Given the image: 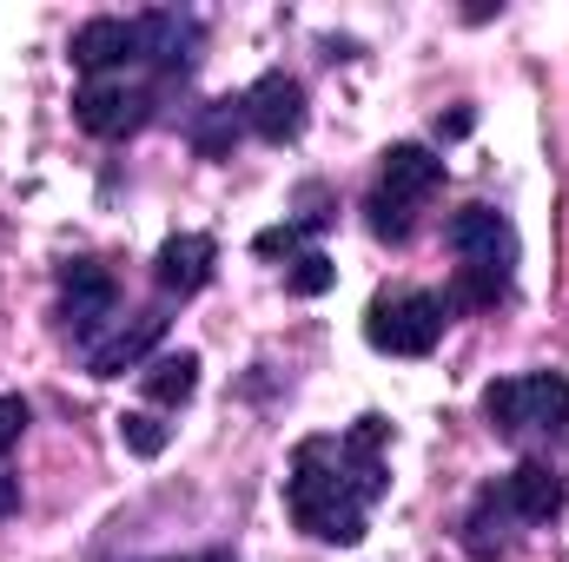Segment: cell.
Listing matches in <instances>:
<instances>
[{
  "instance_id": "11",
  "label": "cell",
  "mask_w": 569,
  "mask_h": 562,
  "mask_svg": "<svg viewBox=\"0 0 569 562\" xmlns=\"http://www.w3.org/2000/svg\"><path fill=\"white\" fill-rule=\"evenodd\" d=\"M159 338H166V311H140L133 324L120 318L100 344H87V371L93 378H127V371H140L146 358H152Z\"/></svg>"
},
{
  "instance_id": "2",
  "label": "cell",
  "mask_w": 569,
  "mask_h": 562,
  "mask_svg": "<svg viewBox=\"0 0 569 562\" xmlns=\"http://www.w3.org/2000/svg\"><path fill=\"white\" fill-rule=\"evenodd\" d=\"M557 510H563V470L523 456L517 470L490 476V483L470 496V510H463V523H457V543H463L470 562H503L523 536H537Z\"/></svg>"
},
{
  "instance_id": "7",
  "label": "cell",
  "mask_w": 569,
  "mask_h": 562,
  "mask_svg": "<svg viewBox=\"0 0 569 562\" xmlns=\"http://www.w3.org/2000/svg\"><path fill=\"white\" fill-rule=\"evenodd\" d=\"M172 73L159 67H113V73H87L80 93H73V120L93 133V140H133L159 120V107L172 100Z\"/></svg>"
},
{
  "instance_id": "3",
  "label": "cell",
  "mask_w": 569,
  "mask_h": 562,
  "mask_svg": "<svg viewBox=\"0 0 569 562\" xmlns=\"http://www.w3.org/2000/svg\"><path fill=\"white\" fill-rule=\"evenodd\" d=\"M199 20L192 13H100V20H87L80 33H73V67H80V80L87 73H113V67H159V73H172V80H186L192 67H199Z\"/></svg>"
},
{
  "instance_id": "18",
  "label": "cell",
  "mask_w": 569,
  "mask_h": 562,
  "mask_svg": "<svg viewBox=\"0 0 569 562\" xmlns=\"http://www.w3.org/2000/svg\"><path fill=\"white\" fill-rule=\"evenodd\" d=\"M20 510V476H13V463L0 470V516H13Z\"/></svg>"
},
{
  "instance_id": "1",
  "label": "cell",
  "mask_w": 569,
  "mask_h": 562,
  "mask_svg": "<svg viewBox=\"0 0 569 562\" xmlns=\"http://www.w3.org/2000/svg\"><path fill=\"white\" fill-rule=\"evenodd\" d=\"M385 418H358L345 436H305L284 470V516L311 543H365L371 510L391 496V463H385Z\"/></svg>"
},
{
  "instance_id": "9",
  "label": "cell",
  "mask_w": 569,
  "mask_h": 562,
  "mask_svg": "<svg viewBox=\"0 0 569 562\" xmlns=\"http://www.w3.org/2000/svg\"><path fill=\"white\" fill-rule=\"evenodd\" d=\"M120 318V279L100 259H67L60 265V324L87 344H100V331Z\"/></svg>"
},
{
  "instance_id": "10",
  "label": "cell",
  "mask_w": 569,
  "mask_h": 562,
  "mask_svg": "<svg viewBox=\"0 0 569 562\" xmlns=\"http://www.w3.org/2000/svg\"><path fill=\"white\" fill-rule=\"evenodd\" d=\"M239 113H246V133L266 145H291L305 133V80H291L284 67L259 73L246 93H239Z\"/></svg>"
},
{
  "instance_id": "13",
  "label": "cell",
  "mask_w": 569,
  "mask_h": 562,
  "mask_svg": "<svg viewBox=\"0 0 569 562\" xmlns=\"http://www.w3.org/2000/svg\"><path fill=\"white\" fill-rule=\"evenodd\" d=\"M140 391L159 404V411L192 404V391H199V358H192V351H159V358H146L140 364Z\"/></svg>"
},
{
  "instance_id": "16",
  "label": "cell",
  "mask_w": 569,
  "mask_h": 562,
  "mask_svg": "<svg viewBox=\"0 0 569 562\" xmlns=\"http://www.w3.org/2000/svg\"><path fill=\"white\" fill-rule=\"evenodd\" d=\"M120 443H127L133 456H159V450L172 443V430L152 418V411H127V418H120Z\"/></svg>"
},
{
  "instance_id": "5",
  "label": "cell",
  "mask_w": 569,
  "mask_h": 562,
  "mask_svg": "<svg viewBox=\"0 0 569 562\" xmlns=\"http://www.w3.org/2000/svg\"><path fill=\"white\" fill-rule=\"evenodd\" d=\"M483 418L503 443L530 450L537 463L569 456V378L563 371H517L483 391Z\"/></svg>"
},
{
  "instance_id": "4",
  "label": "cell",
  "mask_w": 569,
  "mask_h": 562,
  "mask_svg": "<svg viewBox=\"0 0 569 562\" xmlns=\"http://www.w3.org/2000/svg\"><path fill=\"white\" fill-rule=\"evenodd\" d=\"M443 245H450V259H457V272H450V304H457V311H497V304L510 298L517 259H523L510 212H497V205H463V212H450Z\"/></svg>"
},
{
  "instance_id": "19",
  "label": "cell",
  "mask_w": 569,
  "mask_h": 562,
  "mask_svg": "<svg viewBox=\"0 0 569 562\" xmlns=\"http://www.w3.org/2000/svg\"><path fill=\"white\" fill-rule=\"evenodd\" d=\"M179 562H239V556H226V550H206V556H179Z\"/></svg>"
},
{
  "instance_id": "14",
  "label": "cell",
  "mask_w": 569,
  "mask_h": 562,
  "mask_svg": "<svg viewBox=\"0 0 569 562\" xmlns=\"http://www.w3.org/2000/svg\"><path fill=\"white\" fill-rule=\"evenodd\" d=\"M186 133L199 145V159H226L232 140L246 133V113H239V100H212V107H199V120H192Z\"/></svg>"
},
{
  "instance_id": "17",
  "label": "cell",
  "mask_w": 569,
  "mask_h": 562,
  "mask_svg": "<svg viewBox=\"0 0 569 562\" xmlns=\"http://www.w3.org/2000/svg\"><path fill=\"white\" fill-rule=\"evenodd\" d=\"M27 418H33L27 398H0V470H7V450L27 436Z\"/></svg>"
},
{
  "instance_id": "8",
  "label": "cell",
  "mask_w": 569,
  "mask_h": 562,
  "mask_svg": "<svg viewBox=\"0 0 569 562\" xmlns=\"http://www.w3.org/2000/svg\"><path fill=\"white\" fill-rule=\"evenodd\" d=\"M457 304L450 291H430V284H385L365 311V344L385 351V358H430L450 331Z\"/></svg>"
},
{
  "instance_id": "15",
  "label": "cell",
  "mask_w": 569,
  "mask_h": 562,
  "mask_svg": "<svg viewBox=\"0 0 569 562\" xmlns=\"http://www.w3.org/2000/svg\"><path fill=\"white\" fill-rule=\"evenodd\" d=\"M331 279H338V265H331L325 252L284 259V291H291V298H318V291H331Z\"/></svg>"
},
{
  "instance_id": "12",
  "label": "cell",
  "mask_w": 569,
  "mask_h": 562,
  "mask_svg": "<svg viewBox=\"0 0 569 562\" xmlns=\"http://www.w3.org/2000/svg\"><path fill=\"white\" fill-rule=\"evenodd\" d=\"M212 265H219V245L206 232H172L152 259V279H159L166 298H192V291L212 284Z\"/></svg>"
},
{
  "instance_id": "6",
  "label": "cell",
  "mask_w": 569,
  "mask_h": 562,
  "mask_svg": "<svg viewBox=\"0 0 569 562\" xmlns=\"http://www.w3.org/2000/svg\"><path fill=\"white\" fill-rule=\"evenodd\" d=\"M443 192V159L430 145H391L378 159V179L365 192V225L378 245H411L425 205Z\"/></svg>"
}]
</instances>
